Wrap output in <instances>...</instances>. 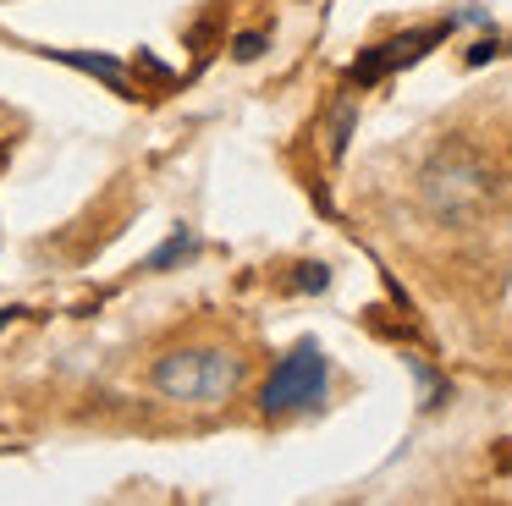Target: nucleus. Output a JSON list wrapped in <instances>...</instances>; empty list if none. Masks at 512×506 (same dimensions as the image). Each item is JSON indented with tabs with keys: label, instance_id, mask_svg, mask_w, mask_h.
<instances>
[{
	"label": "nucleus",
	"instance_id": "9",
	"mask_svg": "<svg viewBox=\"0 0 512 506\" xmlns=\"http://www.w3.org/2000/svg\"><path fill=\"white\" fill-rule=\"evenodd\" d=\"M496 50H501L496 39H479L474 50H468V66H485V61H490V55H496Z\"/></svg>",
	"mask_w": 512,
	"mask_h": 506
},
{
	"label": "nucleus",
	"instance_id": "2",
	"mask_svg": "<svg viewBox=\"0 0 512 506\" xmlns=\"http://www.w3.org/2000/svg\"><path fill=\"white\" fill-rule=\"evenodd\" d=\"M155 396L182 407H215L232 402L243 391V352L221 347V341H188V347H166L149 369Z\"/></svg>",
	"mask_w": 512,
	"mask_h": 506
},
{
	"label": "nucleus",
	"instance_id": "7",
	"mask_svg": "<svg viewBox=\"0 0 512 506\" xmlns=\"http://www.w3.org/2000/svg\"><path fill=\"white\" fill-rule=\"evenodd\" d=\"M331 281V275H325V264H303V275H298V286H309V292H320V286Z\"/></svg>",
	"mask_w": 512,
	"mask_h": 506
},
{
	"label": "nucleus",
	"instance_id": "3",
	"mask_svg": "<svg viewBox=\"0 0 512 506\" xmlns=\"http://www.w3.org/2000/svg\"><path fill=\"white\" fill-rule=\"evenodd\" d=\"M325 391H331V358H325L320 341H298V347L270 369V380L259 385V413L265 418L303 413V407H320Z\"/></svg>",
	"mask_w": 512,
	"mask_h": 506
},
{
	"label": "nucleus",
	"instance_id": "5",
	"mask_svg": "<svg viewBox=\"0 0 512 506\" xmlns=\"http://www.w3.org/2000/svg\"><path fill=\"white\" fill-rule=\"evenodd\" d=\"M188 253H199V237H193L188 226H177V231H171V237L160 242V248L149 253V259H144V270H171V264H182Z\"/></svg>",
	"mask_w": 512,
	"mask_h": 506
},
{
	"label": "nucleus",
	"instance_id": "6",
	"mask_svg": "<svg viewBox=\"0 0 512 506\" xmlns=\"http://www.w3.org/2000/svg\"><path fill=\"white\" fill-rule=\"evenodd\" d=\"M56 61H67V66H83V72H94L100 83H111V88H122V66L116 61H105V55H72V50H50Z\"/></svg>",
	"mask_w": 512,
	"mask_h": 506
},
{
	"label": "nucleus",
	"instance_id": "1",
	"mask_svg": "<svg viewBox=\"0 0 512 506\" xmlns=\"http://www.w3.org/2000/svg\"><path fill=\"white\" fill-rule=\"evenodd\" d=\"M419 204L441 226H479L496 209V165L474 143L452 138L419 165Z\"/></svg>",
	"mask_w": 512,
	"mask_h": 506
},
{
	"label": "nucleus",
	"instance_id": "4",
	"mask_svg": "<svg viewBox=\"0 0 512 506\" xmlns=\"http://www.w3.org/2000/svg\"><path fill=\"white\" fill-rule=\"evenodd\" d=\"M457 22H479V11L446 17V22H435V28H419V33H397V39H386V44H369V50L353 61L347 83H353V88H369V83H380V77H391V72H402V66H413L424 50H430V44H441L446 33L457 28Z\"/></svg>",
	"mask_w": 512,
	"mask_h": 506
},
{
	"label": "nucleus",
	"instance_id": "8",
	"mask_svg": "<svg viewBox=\"0 0 512 506\" xmlns=\"http://www.w3.org/2000/svg\"><path fill=\"white\" fill-rule=\"evenodd\" d=\"M259 50H265V39H259V33H243V39H237V61H254Z\"/></svg>",
	"mask_w": 512,
	"mask_h": 506
}]
</instances>
